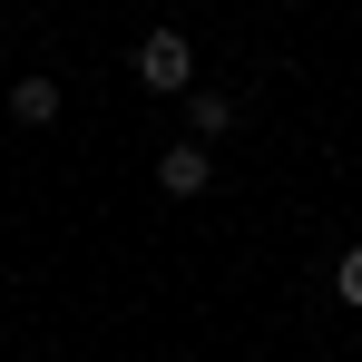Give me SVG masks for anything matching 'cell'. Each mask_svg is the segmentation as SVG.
I'll return each instance as SVG.
<instances>
[{
  "label": "cell",
  "mask_w": 362,
  "mask_h": 362,
  "mask_svg": "<svg viewBox=\"0 0 362 362\" xmlns=\"http://www.w3.org/2000/svg\"><path fill=\"white\" fill-rule=\"evenodd\" d=\"M206 177H216L206 147H167V157H157V186H167V196H206Z\"/></svg>",
  "instance_id": "2"
},
{
  "label": "cell",
  "mask_w": 362,
  "mask_h": 362,
  "mask_svg": "<svg viewBox=\"0 0 362 362\" xmlns=\"http://www.w3.org/2000/svg\"><path fill=\"white\" fill-rule=\"evenodd\" d=\"M196 127L226 137V127H235V98H226V88H196Z\"/></svg>",
  "instance_id": "4"
},
{
  "label": "cell",
  "mask_w": 362,
  "mask_h": 362,
  "mask_svg": "<svg viewBox=\"0 0 362 362\" xmlns=\"http://www.w3.org/2000/svg\"><path fill=\"white\" fill-rule=\"evenodd\" d=\"M137 88H157V98H196V49H186L177 30H147V40H137Z\"/></svg>",
  "instance_id": "1"
},
{
  "label": "cell",
  "mask_w": 362,
  "mask_h": 362,
  "mask_svg": "<svg viewBox=\"0 0 362 362\" xmlns=\"http://www.w3.org/2000/svg\"><path fill=\"white\" fill-rule=\"evenodd\" d=\"M333 294L362 303V245H343V255H333Z\"/></svg>",
  "instance_id": "5"
},
{
  "label": "cell",
  "mask_w": 362,
  "mask_h": 362,
  "mask_svg": "<svg viewBox=\"0 0 362 362\" xmlns=\"http://www.w3.org/2000/svg\"><path fill=\"white\" fill-rule=\"evenodd\" d=\"M353 245H362V235H353Z\"/></svg>",
  "instance_id": "6"
},
{
  "label": "cell",
  "mask_w": 362,
  "mask_h": 362,
  "mask_svg": "<svg viewBox=\"0 0 362 362\" xmlns=\"http://www.w3.org/2000/svg\"><path fill=\"white\" fill-rule=\"evenodd\" d=\"M10 118H20V127H49V118H59V78H20V88H10Z\"/></svg>",
  "instance_id": "3"
}]
</instances>
